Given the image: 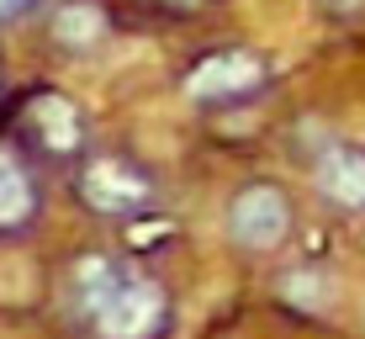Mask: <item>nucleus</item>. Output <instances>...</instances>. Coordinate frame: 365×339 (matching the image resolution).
I'll return each instance as SVG.
<instances>
[{
	"label": "nucleus",
	"mask_w": 365,
	"mask_h": 339,
	"mask_svg": "<svg viewBox=\"0 0 365 339\" xmlns=\"http://www.w3.org/2000/svg\"><path fill=\"white\" fill-rule=\"evenodd\" d=\"M69 318L85 339H165L175 329V297L159 275L122 255H80L64 286Z\"/></svg>",
	"instance_id": "f257e3e1"
},
{
	"label": "nucleus",
	"mask_w": 365,
	"mask_h": 339,
	"mask_svg": "<svg viewBox=\"0 0 365 339\" xmlns=\"http://www.w3.org/2000/svg\"><path fill=\"white\" fill-rule=\"evenodd\" d=\"M11 138L37 159V165H74L91 143V122L74 96L58 85H27L11 106Z\"/></svg>",
	"instance_id": "f03ea898"
},
{
	"label": "nucleus",
	"mask_w": 365,
	"mask_h": 339,
	"mask_svg": "<svg viewBox=\"0 0 365 339\" xmlns=\"http://www.w3.org/2000/svg\"><path fill=\"white\" fill-rule=\"evenodd\" d=\"M159 186L138 159L128 154H85L74 159V202H80L91 218H117L133 223L154 207Z\"/></svg>",
	"instance_id": "7ed1b4c3"
},
{
	"label": "nucleus",
	"mask_w": 365,
	"mask_h": 339,
	"mask_svg": "<svg viewBox=\"0 0 365 339\" xmlns=\"http://www.w3.org/2000/svg\"><path fill=\"white\" fill-rule=\"evenodd\" d=\"M222 233L238 255H281L286 238L297 233V202L281 181H244L228 196Z\"/></svg>",
	"instance_id": "20e7f679"
},
{
	"label": "nucleus",
	"mask_w": 365,
	"mask_h": 339,
	"mask_svg": "<svg viewBox=\"0 0 365 339\" xmlns=\"http://www.w3.org/2000/svg\"><path fill=\"white\" fill-rule=\"evenodd\" d=\"M270 85V59L249 43H228V48H212L201 54L191 69H185L180 91L191 96L196 106L207 111H222V106H238L249 96H259Z\"/></svg>",
	"instance_id": "39448f33"
},
{
	"label": "nucleus",
	"mask_w": 365,
	"mask_h": 339,
	"mask_svg": "<svg viewBox=\"0 0 365 339\" xmlns=\"http://www.w3.org/2000/svg\"><path fill=\"white\" fill-rule=\"evenodd\" d=\"M312 191H318L323 207L344 212V218H360L365 212V143H344V138H329V143L312 154Z\"/></svg>",
	"instance_id": "423d86ee"
},
{
	"label": "nucleus",
	"mask_w": 365,
	"mask_h": 339,
	"mask_svg": "<svg viewBox=\"0 0 365 339\" xmlns=\"http://www.w3.org/2000/svg\"><path fill=\"white\" fill-rule=\"evenodd\" d=\"M43 212V191L32 175V154L16 138H0V233H21Z\"/></svg>",
	"instance_id": "0eeeda50"
},
{
	"label": "nucleus",
	"mask_w": 365,
	"mask_h": 339,
	"mask_svg": "<svg viewBox=\"0 0 365 339\" xmlns=\"http://www.w3.org/2000/svg\"><path fill=\"white\" fill-rule=\"evenodd\" d=\"M111 37V11L101 0H64L48 16V43H58L64 54H96Z\"/></svg>",
	"instance_id": "6e6552de"
},
{
	"label": "nucleus",
	"mask_w": 365,
	"mask_h": 339,
	"mask_svg": "<svg viewBox=\"0 0 365 339\" xmlns=\"http://www.w3.org/2000/svg\"><path fill=\"white\" fill-rule=\"evenodd\" d=\"M281 292H286V303L302 308V313H323V308H329V297H334V286H329V275H323V270L297 265V270L281 281Z\"/></svg>",
	"instance_id": "1a4fd4ad"
},
{
	"label": "nucleus",
	"mask_w": 365,
	"mask_h": 339,
	"mask_svg": "<svg viewBox=\"0 0 365 339\" xmlns=\"http://www.w3.org/2000/svg\"><path fill=\"white\" fill-rule=\"evenodd\" d=\"M48 0H0V27H16V21H27L32 11H43Z\"/></svg>",
	"instance_id": "9d476101"
},
{
	"label": "nucleus",
	"mask_w": 365,
	"mask_h": 339,
	"mask_svg": "<svg viewBox=\"0 0 365 339\" xmlns=\"http://www.w3.org/2000/svg\"><path fill=\"white\" fill-rule=\"evenodd\" d=\"M329 16H355V11H365V0H318Z\"/></svg>",
	"instance_id": "9b49d317"
},
{
	"label": "nucleus",
	"mask_w": 365,
	"mask_h": 339,
	"mask_svg": "<svg viewBox=\"0 0 365 339\" xmlns=\"http://www.w3.org/2000/svg\"><path fill=\"white\" fill-rule=\"evenodd\" d=\"M0 96H6V64H0Z\"/></svg>",
	"instance_id": "f8f14e48"
},
{
	"label": "nucleus",
	"mask_w": 365,
	"mask_h": 339,
	"mask_svg": "<svg viewBox=\"0 0 365 339\" xmlns=\"http://www.w3.org/2000/svg\"><path fill=\"white\" fill-rule=\"evenodd\" d=\"M207 6H212V0H207Z\"/></svg>",
	"instance_id": "ddd939ff"
}]
</instances>
